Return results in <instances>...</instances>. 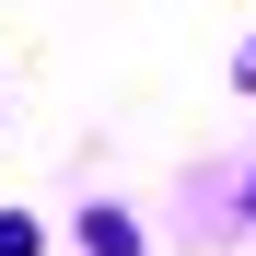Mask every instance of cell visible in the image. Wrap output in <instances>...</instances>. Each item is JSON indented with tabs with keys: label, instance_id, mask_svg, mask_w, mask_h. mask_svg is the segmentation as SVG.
Listing matches in <instances>:
<instances>
[{
	"label": "cell",
	"instance_id": "obj_2",
	"mask_svg": "<svg viewBox=\"0 0 256 256\" xmlns=\"http://www.w3.org/2000/svg\"><path fill=\"white\" fill-rule=\"evenodd\" d=\"M0 256H35V222H24V210H0Z\"/></svg>",
	"mask_w": 256,
	"mask_h": 256
},
{
	"label": "cell",
	"instance_id": "obj_1",
	"mask_svg": "<svg viewBox=\"0 0 256 256\" xmlns=\"http://www.w3.org/2000/svg\"><path fill=\"white\" fill-rule=\"evenodd\" d=\"M82 256H140V222H128V210H82Z\"/></svg>",
	"mask_w": 256,
	"mask_h": 256
}]
</instances>
